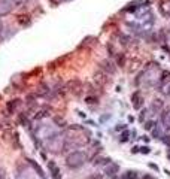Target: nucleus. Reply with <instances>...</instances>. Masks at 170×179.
Instances as JSON below:
<instances>
[{"mask_svg":"<svg viewBox=\"0 0 170 179\" xmlns=\"http://www.w3.org/2000/svg\"><path fill=\"white\" fill-rule=\"evenodd\" d=\"M84 164H85V152H82V151L72 152L66 158V166L69 169H79Z\"/></svg>","mask_w":170,"mask_h":179,"instance_id":"nucleus-1","label":"nucleus"},{"mask_svg":"<svg viewBox=\"0 0 170 179\" xmlns=\"http://www.w3.org/2000/svg\"><path fill=\"white\" fill-rule=\"evenodd\" d=\"M118 170H119V166L116 164V163H112V161H111V163L107 164V166H104V167H103V172H104L106 175H109L111 178H112V176H116Z\"/></svg>","mask_w":170,"mask_h":179,"instance_id":"nucleus-2","label":"nucleus"},{"mask_svg":"<svg viewBox=\"0 0 170 179\" xmlns=\"http://www.w3.org/2000/svg\"><path fill=\"white\" fill-rule=\"evenodd\" d=\"M48 167H49V172H51V176L52 179H61V175H60V170L57 167L55 163H52V161H49L48 163Z\"/></svg>","mask_w":170,"mask_h":179,"instance_id":"nucleus-3","label":"nucleus"},{"mask_svg":"<svg viewBox=\"0 0 170 179\" xmlns=\"http://www.w3.org/2000/svg\"><path fill=\"white\" fill-rule=\"evenodd\" d=\"M139 173L137 172H134V170H127V172H124L122 175H121V178L119 179H139Z\"/></svg>","mask_w":170,"mask_h":179,"instance_id":"nucleus-4","label":"nucleus"},{"mask_svg":"<svg viewBox=\"0 0 170 179\" xmlns=\"http://www.w3.org/2000/svg\"><path fill=\"white\" fill-rule=\"evenodd\" d=\"M161 120H163V122H164L166 127L170 128V111H169V112H164V115H163V118H161Z\"/></svg>","mask_w":170,"mask_h":179,"instance_id":"nucleus-5","label":"nucleus"},{"mask_svg":"<svg viewBox=\"0 0 170 179\" xmlns=\"http://www.w3.org/2000/svg\"><path fill=\"white\" fill-rule=\"evenodd\" d=\"M87 179H102V175L100 173H91Z\"/></svg>","mask_w":170,"mask_h":179,"instance_id":"nucleus-6","label":"nucleus"},{"mask_svg":"<svg viewBox=\"0 0 170 179\" xmlns=\"http://www.w3.org/2000/svg\"><path fill=\"white\" fill-rule=\"evenodd\" d=\"M139 179H154L149 173H145V175H142V176H139Z\"/></svg>","mask_w":170,"mask_h":179,"instance_id":"nucleus-7","label":"nucleus"},{"mask_svg":"<svg viewBox=\"0 0 170 179\" xmlns=\"http://www.w3.org/2000/svg\"><path fill=\"white\" fill-rule=\"evenodd\" d=\"M163 140H164V143L170 145V136H166V137H163Z\"/></svg>","mask_w":170,"mask_h":179,"instance_id":"nucleus-8","label":"nucleus"},{"mask_svg":"<svg viewBox=\"0 0 170 179\" xmlns=\"http://www.w3.org/2000/svg\"><path fill=\"white\" fill-rule=\"evenodd\" d=\"M142 152H145V154H148L149 151H148V148H142Z\"/></svg>","mask_w":170,"mask_h":179,"instance_id":"nucleus-9","label":"nucleus"},{"mask_svg":"<svg viewBox=\"0 0 170 179\" xmlns=\"http://www.w3.org/2000/svg\"><path fill=\"white\" fill-rule=\"evenodd\" d=\"M169 158H170V152H169Z\"/></svg>","mask_w":170,"mask_h":179,"instance_id":"nucleus-10","label":"nucleus"}]
</instances>
